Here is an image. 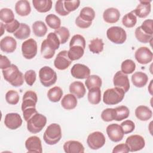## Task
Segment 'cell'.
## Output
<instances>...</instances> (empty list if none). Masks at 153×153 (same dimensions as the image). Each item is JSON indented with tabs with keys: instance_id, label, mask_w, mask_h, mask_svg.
<instances>
[{
	"instance_id": "f907efd6",
	"label": "cell",
	"mask_w": 153,
	"mask_h": 153,
	"mask_svg": "<svg viewBox=\"0 0 153 153\" xmlns=\"http://www.w3.org/2000/svg\"><path fill=\"white\" fill-rule=\"evenodd\" d=\"M80 4V1H64V7L65 10L69 13L76 10Z\"/></svg>"
},
{
	"instance_id": "681fc988",
	"label": "cell",
	"mask_w": 153,
	"mask_h": 153,
	"mask_svg": "<svg viewBox=\"0 0 153 153\" xmlns=\"http://www.w3.org/2000/svg\"><path fill=\"white\" fill-rule=\"evenodd\" d=\"M120 126L124 134L130 133L133 132L135 128V124L134 122L129 120L123 121Z\"/></svg>"
},
{
	"instance_id": "f35d334b",
	"label": "cell",
	"mask_w": 153,
	"mask_h": 153,
	"mask_svg": "<svg viewBox=\"0 0 153 153\" xmlns=\"http://www.w3.org/2000/svg\"><path fill=\"white\" fill-rule=\"evenodd\" d=\"M0 19L5 24L10 23L15 20L14 14L10 8H2L0 11Z\"/></svg>"
},
{
	"instance_id": "9a60e30c",
	"label": "cell",
	"mask_w": 153,
	"mask_h": 153,
	"mask_svg": "<svg viewBox=\"0 0 153 153\" xmlns=\"http://www.w3.org/2000/svg\"><path fill=\"white\" fill-rule=\"evenodd\" d=\"M71 73L75 78L85 79L90 76V69L85 65L76 63L72 67Z\"/></svg>"
},
{
	"instance_id": "7402d4cb",
	"label": "cell",
	"mask_w": 153,
	"mask_h": 153,
	"mask_svg": "<svg viewBox=\"0 0 153 153\" xmlns=\"http://www.w3.org/2000/svg\"><path fill=\"white\" fill-rule=\"evenodd\" d=\"M15 11L20 16H27L31 12L30 3L26 0L18 1L15 4Z\"/></svg>"
},
{
	"instance_id": "277c9868",
	"label": "cell",
	"mask_w": 153,
	"mask_h": 153,
	"mask_svg": "<svg viewBox=\"0 0 153 153\" xmlns=\"http://www.w3.org/2000/svg\"><path fill=\"white\" fill-rule=\"evenodd\" d=\"M47 123V118L42 114L37 112L27 121V128L32 133L40 132Z\"/></svg>"
},
{
	"instance_id": "f5cc1de1",
	"label": "cell",
	"mask_w": 153,
	"mask_h": 153,
	"mask_svg": "<svg viewBox=\"0 0 153 153\" xmlns=\"http://www.w3.org/2000/svg\"><path fill=\"white\" fill-rule=\"evenodd\" d=\"M152 23L153 21L152 19H147L143 21L142 25L140 26L141 29L145 33L152 35L153 34V29H152Z\"/></svg>"
},
{
	"instance_id": "7c38bea8",
	"label": "cell",
	"mask_w": 153,
	"mask_h": 153,
	"mask_svg": "<svg viewBox=\"0 0 153 153\" xmlns=\"http://www.w3.org/2000/svg\"><path fill=\"white\" fill-rule=\"evenodd\" d=\"M134 57L140 64L146 65L152 60L153 54L148 47H141L136 51Z\"/></svg>"
},
{
	"instance_id": "7dc6e473",
	"label": "cell",
	"mask_w": 153,
	"mask_h": 153,
	"mask_svg": "<svg viewBox=\"0 0 153 153\" xmlns=\"http://www.w3.org/2000/svg\"><path fill=\"white\" fill-rule=\"evenodd\" d=\"M74 45H79L85 49V40L83 36L76 34L74 35L69 42V47Z\"/></svg>"
},
{
	"instance_id": "83f0119b",
	"label": "cell",
	"mask_w": 153,
	"mask_h": 153,
	"mask_svg": "<svg viewBox=\"0 0 153 153\" xmlns=\"http://www.w3.org/2000/svg\"><path fill=\"white\" fill-rule=\"evenodd\" d=\"M14 36L19 39H25L30 35V29L26 23H20L19 29L13 33Z\"/></svg>"
},
{
	"instance_id": "5b68a950",
	"label": "cell",
	"mask_w": 153,
	"mask_h": 153,
	"mask_svg": "<svg viewBox=\"0 0 153 153\" xmlns=\"http://www.w3.org/2000/svg\"><path fill=\"white\" fill-rule=\"evenodd\" d=\"M39 78L41 83L45 87L54 85L57 81L56 72L49 66H44L39 71Z\"/></svg>"
},
{
	"instance_id": "d6986e66",
	"label": "cell",
	"mask_w": 153,
	"mask_h": 153,
	"mask_svg": "<svg viewBox=\"0 0 153 153\" xmlns=\"http://www.w3.org/2000/svg\"><path fill=\"white\" fill-rule=\"evenodd\" d=\"M16 47L17 42L12 36H5L0 41L1 50L6 53H11L14 52L16 50Z\"/></svg>"
},
{
	"instance_id": "91938a15",
	"label": "cell",
	"mask_w": 153,
	"mask_h": 153,
	"mask_svg": "<svg viewBox=\"0 0 153 153\" xmlns=\"http://www.w3.org/2000/svg\"><path fill=\"white\" fill-rule=\"evenodd\" d=\"M1 24V36H2L4 34V30L5 29V25H4L2 22L0 23Z\"/></svg>"
},
{
	"instance_id": "d590c367",
	"label": "cell",
	"mask_w": 153,
	"mask_h": 153,
	"mask_svg": "<svg viewBox=\"0 0 153 153\" xmlns=\"http://www.w3.org/2000/svg\"><path fill=\"white\" fill-rule=\"evenodd\" d=\"M115 121H120L126 119L128 117L130 114V111L128 108L126 106H120L115 108Z\"/></svg>"
},
{
	"instance_id": "d6a6232c",
	"label": "cell",
	"mask_w": 153,
	"mask_h": 153,
	"mask_svg": "<svg viewBox=\"0 0 153 153\" xmlns=\"http://www.w3.org/2000/svg\"><path fill=\"white\" fill-rule=\"evenodd\" d=\"M104 43L102 39L96 38L92 39L88 45L90 51L94 54H99L103 50Z\"/></svg>"
},
{
	"instance_id": "9f6ffc18",
	"label": "cell",
	"mask_w": 153,
	"mask_h": 153,
	"mask_svg": "<svg viewBox=\"0 0 153 153\" xmlns=\"http://www.w3.org/2000/svg\"><path fill=\"white\" fill-rule=\"evenodd\" d=\"M11 65L10 60L5 56L2 54L0 55V68L2 70L8 68Z\"/></svg>"
},
{
	"instance_id": "4dcf8cb0",
	"label": "cell",
	"mask_w": 153,
	"mask_h": 153,
	"mask_svg": "<svg viewBox=\"0 0 153 153\" xmlns=\"http://www.w3.org/2000/svg\"><path fill=\"white\" fill-rule=\"evenodd\" d=\"M32 30L35 36L42 37L46 34L47 27L43 22L36 21L32 24Z\"/></svg>"
},
{
	"instance_id": "30bf717a",
	"label": "cell",
	"mask_w": 153,
	"mask_h": 153,
	"mask_svg": "<svg viewBox=\"0 0 153 153\" xmlns=\"http://www.w3.org/2000/svg\"><path fill=\"white\" fill-rule=\"evenodd\" d=\"M72 60L69 58L68 52L66 50L60 51L54 61V65L59 70H65L71 64Z\"/></svg>"
},
{
	"instance_id": "ab89813d",
	"label": "cell",
	"mask_w": 153,
	"mask_h": 153,
	"mask_svg": "<svg viewBox=\"0 0 153 153\" xmlns=\"http://www.w3.org/2000/svg\"><path fill=\"white\" fill-rule=\"evenodd\" d=\"M55 51L54 49L51 48L47 43L46 40L44 39L41 46V53L42 57L45 59H51L55 54Z\"/></svg>"
},
{
	"instance_id": "ac0fdd59",
	"label": "cell",
	"mask_w": 153,
	"mask_h": 153,
	"mask_svg": "<svg viewBox=\"0 0 153 153\" xmlns=\"http://www.w3.org/2000/svg\"><path fill=\"white\" fill-rule=\"evenodd\" d=\"M151 1H140V4L136 7L132 12L140 18H145L147 17L151 10Z\"/></svg>"
},
{
	"instance_id": "8992f818",
	"label": "cell",
	"mask_w": 153,
	"mask_h": 153,
	"mask_svg": "<svg viewBox=\"0 0 153 153\" xmlns=\"http://www.w3.org/2000/svg\"><path fill=\"white\" fill-rule=\"evenodd\" d=\"M106 36L109 40L116 44H122L124 43L127 39L125 30L119 26L109 27L106 31Z\"/></svg>"
},
{
	"instance_id": "f546056e",
	"label": "cell",
	"mask_w": 153,
	"mask_h": 153,
	"mask_svg": "<svg viewBox=\"0 0 153 153\" xmlns=\"http://www.w3.org/2000/svg\"><path fill=\"white\" fill-rule=\"evenodd\" d=\"M85 85L89 90L93 88H100L102 84V79L96 75H90L85 81Z\"/></svg>"
},
{
	"instance_id": "11a10c76",
	"label": "cell",
	"mask_w": 153,
	"mask_h": 153,
	"mask_svg": "<svg viewBox=\"0 0 153 153\" xmlns=\"http://www.w3.org/2000/svg\"><path fill=\"white\" fill-rule=\"evenodd\" d=\"M129 152L128 148L126 143H121L116 145L113 150V153H127Z\"/></svg>"
},
{
	"instance_id": "bcb514c9",
	"label": "cell",
	"mask_w": 153,
	"mask_h": 153,
	"mask_svg": "<svg viewBox=\"0 0 153 153\" xmlns=\"http://www.w3.org/2000/svg\"><path fill=\"white\" fill-rule=\"evenodd\" d=\"M115 108H107L104 109L101 114L102 119L106 122H110L115 120Z\"/></svg>"
},
{
	"instance_id": "f6af8a7d",
	"label": "cell",
	"mask_w": 153,
	"mask_h": 153,
	"mask_svg": "<svg viewBox=\"0 0 153 153\" xmlns=\"http://www.w3.org/2000/svg\"><path fill=\"white\" fill-rule=\"evenodd\" d=\"M20 96L19 93L13 90H9L5 94V100L10 105H16L19 101Z\"/></svg>"
},
{
	"instance_id": "db71d44e",
	"label": "cell",
	"mask_w": 153,
	"mask_h": 153,
	"mask_svg": "<svg viewBox=\"0 0 153 153\" xmlns=\"http://www.w3.org/2000/svg\"><path fill=\"white\" fill-rule=\"evenodd\" d=\"M20 23L17 20H14L12 22L7 24H5V30L8 32V33H14L20 27Z\"/></svg>"
},
{
	"instance_id": "60d3db41",
	"label": "cell",
	"mask_w": 153,
	"mask_h": 153,
	"mask_svg": "<svg viewBox=\"0 0 153 153\" xmlns=\"http://www.w3.org/2000/svg\"><path fill=\"white\" fill-rule=\"evenodd\" d=\"M134 34L136 39L142 43H148L152 39V35L145 33L141 29L140 26H139L136 29Z\"/></svg>"
},
{
	"instance_id": "ffe728a7",
	"label": "cell",
	"mask_w": 153,
	"mask_h": 153,
	"mask_svg": "<svg viewBox=\"0 0 153 153\" xmlns=\"http://www.w3.org/2000/svg\"><path fill=\"white\" fill-rule=\"evenodd\" d=\"M64 151L66 153H83L84 147L83 145L77 140H68L63 145Z\"/></svg>"
},
{
	"instance_id": "ba28073f",
	"label": "cell",
	"mask_w": 153,
	"mask_h": 153,
	"mask_svg": "<svg viewBox=\"0 0 153 153\" xmlns=\"http://www.w3.org/2000/svg\"><path fill=\"white\" fill-rule=\"evenodd\" d=\"M38 45L36 41L29 38L22 43V51L23 56L26 59H33L37 53Z\"/></svg>"
},
{
	"instance_id": "680465c9",
	"label": "cell",
	"mask_w": 153,
	"mask_h": 153,
	"mask_svg": "<svg viewBox=\"0 0 153 153\" xmlns=\"http://www.w3.org/2000/svg\"><path fill=\"white\" fill-rule=\"evenodd\" d=\"M152 81H153V80L152 79V80L151 81L150 83H149V85L148 87V91H149V93H150L151 95L153 94V93H152Z\"/></svg>"
},
{
	"instance_id": "44dd1931",
	"label": "cell",
	"mask_w": 153,
	"mask_h": 153,
	"mask_svg": "<svg viewBox=\"0 0 153 153\" xmlns=\"http://www.w3.org/2000/svg\"><path fill=\"white\" fill-rule=\"evenodd\" d=\"M120 17V11L115 8H109L105 10L103 14V18L105 22L110 24L115 23Z\"/></svg>"
},
{
	"instance_id": "2e32d148",
	"label": "cell",
	"mask_w": 153,
	"mask_h": 153,
	"mask_svg": "<svg viewBox=\"0 0 153 153\" xmlns=\"http://www.w3.org/2000/svg\"><path fill=\"white\" fill-rule=\"evenodd\" d=\"M5 126L11 130H16L22 124V119L17 113H8L4 119Z\"/></svg>"
},
{
	"instance_id": "836d02e7",
	"label": "cell",
	"mask_w": 153,
	"mask_h": 153,
	"mask_svg": "<svg viewBox=\"0 0 153 153\" xmlns=\"http://www.w3.org/2000/svg\"><path fill=\"white\" fill-rule=\"evenodd\" d=\"M88 100L93 105H97L101 100V91L100 88H93L88 93Z\"/></svg>"
},
{
	"instance_id": "3957f363",
	"label": "cell",
	"mask_w": 153,
	"mask_h": 153,
	"mask_svg": "<svg viewBox=\"0 0 153 153\" xmlns=\"http://www.w3.org/2000/svg\"><path fill=\"white\" fill-rule=\"evenodd\" d=\"M125 96L124 91L118 87L108 88L103 93V101L106 105H114L121 102Z\"/></svg>"
},
{
	"instance_id": "52a82bcc",
	"label": "cell",
	"mask_w": 153,
	"mask_h": 153,
	"mask_svg": "<svg viewBox=\"0 0 153 153\" xmlns=\"http://www.w3.org/2000/svg\"><path fill=\"white\" fill-rule=\"evenodd\" d=\"M104 134L100 131H94L90 133L87 139V143L90 148L97 150L102 148L105 143Z\"/></svg>"
},
{
	"instance_id": "e0dca14e",
	"label": "cell",
	"mask_w": 153,
	"mask_h": 153,
	"mask_svg": "<svg viewBox=\"0 0 153 153\" xmlns=\"http://www.w3.org/2000/svg\"><path fill=\"white\" fill-rule=\"evenodd\" d=\"M25 147L29 152L41 153L42 152L41 140L36 136H32L27 138L25 142Z\"/></svg>"
},
{
	"instance_id": "5bb4252c",
	"label": "cell",
	"mask_w": 153,
	"mask_h": 153,
	"mask_svg": "<svg viewBox=\"0 0 153 153\" xmlns=\"http://www.w3.org/2000/svg\"><path fill=\"white\" fill-rule=\"evenodd\" d=\"M22 111L36 107V104L38 101V97L36 93L32 90H28L24 94L22 99Z\"/></svg>"
},
{
	"instance_id": "816d5d0a",
	"label": "cell",
	"mask_w": 153,
	"mask_h": 153,
	"mask_svg": "<svg viewBox=\"0 0 153 153\" xmlns=\"http://www.w3.org/2000/svg\"><path fill=\"white\" fill-rule=\"evenodd\" d=\"M55 11L58 14L62 16H65L69 14V13L65 10L64 7V1L62 0L56 1L55 5Z\"/></svg>"
},
{
	"instance_id": "74e56055",
	"label": "cell",
	"mask_w": 153,
	"mask_h": 153,
	"mask_svg": "<svg viewBox=\"0 0 153 153\" xmlns=\"http://www.w3.org/2000/svg\"><path fill=\"white\" fill-rule=\"evenodd\" d=\"M136 22L137 17L132 11L127 13L122 19L123 25L128 28L134 27L136 24Z\"/></svg>"
},
{
	"instance_id": "4316f807",
	"label": "cell",
	"mask_w": 153,
	"mask_h": 153,
	"mask_svg": "<svg viewBox=\"0 0 153 153\" xmlns=\"http://www.w3.org/2000/svg\"><path fill=\"white\" fill-rule=\"evenodd\" d=\"M62 106L66 110L74 109L77 105L76 97L72 94H67L63 96L61 100Z\"/></svg>"
},
{
	"instance_id": "b9f144b4",
	"label": "cell",
	"mask_w": 153,
	"mask_h": 153,
	"mask_svg": "<svg viewBox=\"0 0 153 153\" xmlns=\"http://www.w3.org/2000/svg\"><path fill=\"white\" fill-rule=\"evenodd\" d=\"M57 36L60 44H65L70 36V33L68 28L62 26L60 27L59 29L55 30L54 32Z\"/></svg>"
},
{
	"instance_id": "4fadbf2b",
	"label": "cell",
	"mask_w": 153,
	"mask_h": 153,
	"mask_svg": "<svg viewBox=\"0 0 153 153\" xmlns=\"http://www.w3.org/2000/svg\"><path fill=\"white\" fill-rule=\"evenodd\" d=\"M113 83L115 87L123 89L125 93L129 90L130 82L128 76L121 71H119L115 73L113 78Z\"/></svg>"
},
{
	"instance_id": "484cf974",
	"label": "cell",
	"mask_w": 153,
	"mask_h": 153,
	"mask_svg": "<svg viewBox=\"0 0 153 153\" xmlns=\"http://www.w3.org/2000/svg\"><path fill=\"white\" fill-rule=\"evenodd\" d=\"M32 4L35 10L39 13H47L52 7L51 0H33Z\"/></svg>"
},
{
	"instance_id": "8fae6325",
	"label": "cell",
	"mask_w": 153,
	"mask_h": 153,
	"mask_svg": "<svg viewBox=\"0 0 153 153\" xmlns=\"http://www.w3.org/2000/svg\"><path fill=\"white\" fill-rule=\"evenodd\" d=\"M106 133L110 140L114 142L121 141L124 134L121 126L118 124L108 125L106 127Z\"/></svg>"
},
{
	"instance_id": "6f0895ef",
	"label": "cell",
	"mask_w": 153,
	"mask_h": 153,
	"mask_svg": "<svg viewBox=\"0 0 153 153\" xmlns=\"http://www.w3.org/2000/svg\"><path fill=\"white\" fill-rule=\"evenodd\" d=\"M75 24L76 25L82 29H86L89 27L91 24L92 22H87L83 20H82L79 16H78L75 19Z\"/></svg>"
},
{
	"instance_id": "7a4b0ae2",
	"label": "cell",
	"mask_w": 153,
	"mask_h": 153,
	"mask_svg": "<svg viewBox=\"0 0 153 153\" xmlns=\"http://www.w3.org/2000/svg\"><path fill=\"white\" fill-rule=\"evenodd\" d=\"M62 138V130L59 124L53 123L50 124L46 128L43 134V139L45 142L50 145H53Z\"/></svg>"
},
{
	"instance_id": "cb8c5ba5",
	"label": "cell",
	"mask_w": 153,
	"mask_h": 153,
	"mask_svg": "<svg viewBox=\"0 0 153 153\" xmlns=\"http://www.w3.org/2000/svg\"><path fill=\"white\" fill-rule=\"evenodd\" d=\"M135 115L138 120L146 121L152 117V112L148 106L140 105L135 109Z\"/></svg>"
},
{
	"instance_id": "7bdbcfd3",
	"label": "cell",
	"mask_w": 153,
	"mask_h": 153,
	"mask_svg": "<svg viewBox=\"0 0 153 153\" xmlns=\"http://www.w3.org/2000/svg\"><path fill=\"white\" fill-rule=\"evenodd\" d=\"M121 71L125 74H132L136 69V64L131 59L125 60L121 63Z\"/></svg>"
},
{
	"instance_id": "603a6c76",
	"label": "cell",
	"mask_w": 153,
	"mask_h": 153,
	"mask_svg": "<svg viewBox=\"0 0 153 153\" xmlns=\"http://www.w3.org/2000/svg\"><path fill=\"white\" fill-rule=\"evenodd\" d=\"M69 91L78 99L82 98L86 92L84 84L81 81H74L69 85Z\"/></svg>"
},
{
	"instance_id": "f1b7e54d",
	"label": "cell",
	"mask_w": 153,
	"mask_h": 153,
	"mask_svg": "<svg viewBox=\"0 0 153 153\" xmlns=\"http://www.w3.org/2000/svg\"><path fill=\"white\" fill-rule=\"evenodd\" d=\"M68 52L69 58L72 60H76L82 57L84 53V48L79 45H74L69 47Z\"/></svg>"
},
{
	"instance_id": "8d00e7d4",
	"label": "cell",
	"mask_w": 153,
	"mask_h": 153,
	"mask_svg": "<svg viewBox=\"0 0 153 153\" xmlns=\"http://www.w3.org/2000/svg\"><path fill=\"white\" fill-rule=\"evenodd\" d=\"M45 22L48 26L53 29H57L60 27L61 20L59 17L53 14H48L45 17Z\"/></svg>"
},
{
	"instance_id": "d4e9b609",
	"label": "cell",
	"mask_w": 153,
	"mask_h": 153,
	"mask_svg": "<svg viewBox=\"0 0 153 153\" xmlns=\"http://www.w3.org/2000/svg\"><path fill=\"white\" fill-rule=\"evenodd\" d=\"M148 81V75L142 72H136L131 76V81L133 84L138 88H141L146 85Z\"/></svg>"
},
{
	"instance_id": "6da1fadb",
	"label": "cell",
	"mask_w": 153,
	"mask_h": 153,
	"mask_svg": "<svg viewBox=\"0 0 153 153\" xmlns=\"http://www.w3.org/2000/svg\"><path fill=\"white\" fill-rule=\"evenodd\" d=\"M2 72L4 79L13 86L17 87L23 85L24 76L16 65L11 64L10 67L3 69Z\"/></svg>"
},
{
	"instance_id": "9c48e42d",
	"label": "cell",
	"mask_w": 153,
	"mask_h": 153,
	"mask_svg": "<svg viewBox=\"0 0 153 153\" xmlns=\"http://www.w3.org/2000/svg\"><path fill=\"white\" fill-rule=\"evenodd\" d=\"M130 152H136L142 149L145 146V141L144 138L138 134L131 135L128 136L125 143Z\"/></svg>"
},
{
	"instance_id": "ee69618b",
	"label": "cell",
	"mask_w": 153,
	"mask_h": 153,
	"mask_svg": "<svg viewBox=\"0 0 153 153\" xmlns=\"http://www.w3.org/2000/svg\"><path fill=\"white\" fill-rule=\"evenodd\" d=\"M47 44L54 50H57L60 46V41L54 32H50L48 34L45 39Z\"/></svg>"
},
{
	"instance_id": "1f68e13d",
	"label": "cell",
	"mask_w": 153,
	"mask_h": 153,
	"mask_svg": "<svg viewBox=\"0 0 153 153\" xmlns=\"http://www.w3.org/2000/svg\"><path fill=\"white\" fill-rule=\"evenodd\" d=\"M63 96V91L59 87L55 86L50 88L47 93V97L50 101L52 102H59Z\"/></svg>"
},
{
	"instance_id": "c3c4849f",
	"label": "cell",
	"mask_w": 153,
	"mask_h": 153,
	"mask_svg": "<svg viewBox=\"0 0 153 153\" xmlns=\"http://www.w3.org/2000/svg\"><path fill=\"white\" fill-rule=\"evenodd\" d=\"M36 72L35 71L32 69L27 71L24 75L25 81L26 82V84L29 86H32L34 84V82L36 81Z\"/></svg>"
},
{
	"instance_id": "e575fe53",
	"label": "cell",
	"mask_w": 153,
	"mask_h": 153,
	"mask_svg": "<svg viewBox=\"0 0 153 153\" xmlns=\"http://www.w3.org/2000/svg\"><path fill=\"white\" fill-rule=\"evenodd\" d=\"M78 16L85 22H92L95 17V12L92 8L90 7H85L82 8Z\"/></svg>"
}]
</instances>
